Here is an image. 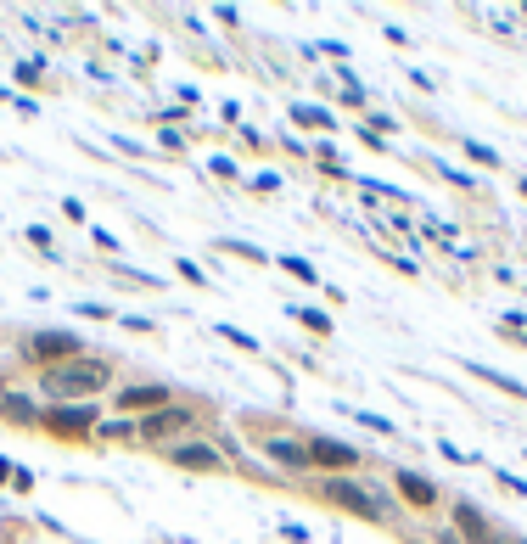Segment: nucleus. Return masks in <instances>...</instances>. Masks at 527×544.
I'll list each match as a JSON object with an SVG mask.
<instances>
[{
	"label": "nucleus",
	"instance_id": "nucleus-14",
	"mask_svg": "<svg viewBox=\"0 0 527 544\" xmlns=\"http://www.w3.org/2000/svg\"><path fill=\"white\" fill-rule=\"evenodd\" d=\"M101 438H141V421H107V427H96Z\"/></svg>",
	"mask_w": 527,
	"mask_h": 544
},
{
	"label": "nucleus",
	"instance_id": "nucleus-18",
	"mask_svg": "<svg viewBox=\"0 0 527 544\" xmlns=\"http://www.w3.org/2000/svg\"><path fill=\"white\" fill-rule=\"evenodd\" d=\"M17 85H40V62H23L17 68Z\"/></svg>",
	"mask_w": 527,
	"mask_h": 544
},
{
	"label": "nucleus",
	"instance_id": "nucleus-19",
	"mask_svg": "<svg viewBox=\"0 0 527 544\" xmlns=\"http://www.w3.org/2000/svg\"><path fill=\"white\" fill-rule=\"evenodd\" d=\"M488 544H527V539H516V533H499V528H494V533H488Z\"/></svg>",
	"mask_w": 527,
	"mask_h": 544
},
{
	"label": "nucleus",
	"instance_id": "nucleus-8",
	"mask_svg": "<svg viewBox=\"0 0 527 544\" xmlns=\"http://www.w3.org/2000/svg\"><path fill=\"white\" fill-rule=\"evenodd\" d=\"M169 404V387H157V382H141V387H118V410H163Z\"/></svg>",
	"mask_w": 527,
	"mask_h": 544
},
{
	"label": "nucleus",
	"instance_id": "nucleus-2",
	"mask_svg": "<svg viewBox=\"0 0 527 544\" xmlns=\"http://www.w3.org/2000/svg\"><path fill=\"white\" fill-rule=\"evenodd\" d=\"M320 494H326L337 511H354V516H365V522H387V516H393V505H387L376 488L354 483V477H326V483H320Z\"/></svg>",
	"mask_w": 527,
	"mask_h": 544
},
{
	"label": "nucleus",
	"instance_id": "nucleus-20",
	"mask_svg": "<svg viewBox=\"0 0 527 544\" xmlns=\"http://www.w3.org/2000/svg\"><path fill=\"white\" fill-rule=\"evenodd\" d=\"M443 544H460V539H443Z\"/></svg>",
	"mask_w": 527,
	"mask_h": 544
},
{
	"label": "nucleus",
	"instance_id": "nucleus-6",
	"mask_svg": "<svg viewBox=\"0 0 527 544\" xmlns=\"http://www.w3.org/2000/svg\"><path fill=\"white\" fill-rule=\"evenodd\" d=\"M303 455H309V466H320V472H354L359 466V455L348 444H337V438H309Z\"/></svg>",
	"mask_w": 527,
	"mask_h": 544
},
{
	"label": "nucleus",
	"instance_id": "nucleus-13",
	"mask_svg": "<svg viewBox=\"0 0 527 544\" xmlns=\"http://www.w3.org/2000/svg\"><path fill=\"white\" fill-rule=\"evenodd\" d=\"M292 124H303V129H331V113H320V107H292Z\"/></svg>",
	"mask_w": 527,
	"mask_h": 544
},
{
	"label": "nucleus",
	"instance_id": "nucleus-11",
	"mask_svg": "<svg viewBox=\"0 0 527 544\" xmlns=\"http://www.w3.org/2000/svg\"><path fill=\"white\" fill-rule=\"evenodd\" d=\"M0 416L23 421V427H40V404H29L23 393H0Z\"/></svg>",
	"mask_w": 527,
	"mask_h": 544
},
{
	"label": "nucleus",
	"instance_id": "nucleus-17",
	"mask_svg": "<svg viewBox=\"0 0 527 544\" xmlns=\"http://www.w3.org/2000/svg\"><path fill=\"white\" fill-rule=\"evenodd\" d=\"M219 337H225V343H236V348H258L253 337H247V331H236V326H219Z\"/></svg>",
	"mask_w": 527,
	"mask_h": 544
},
{
	"label": "nucleus",
	"instance_id": "nucleus-5",
	"mask_svg": "<svg viewBox=\"0 0 527 544\" xmlns=\"http://www.w3.org/2000/svg\"><path fill=\"white\" fill-rule=\"evenodd\" d=\"M191 427H197V416H191L186 404H163V410H152V416L141 421V438L169 449V444H180V432H191Z\"/></svg>",
	"mask_w": 527,
	"mask_h": 544
},
{
	"label": "nucleus",
	"instance_id": "nucleus-1",
	"mask_svg": "<svg viewBox=\"0 0 527 544\" xmlns=\"http://www.w3.org/2000/svg\"><path fill=\"white\" fill-rule=\"evenodd\" d=\"M113 387V359L101 354H79V359H62L51 371H40V393L45 399H68V404H90L96 393Z\"/></svg>",
	"mask_w": 527,
	"mask_h": 544
},
{
	"label": "nucleus",
	"instance_id": "nucleus-12",
	"mask_svg": "<svg viewBox=\"0 0 527 544\" xmlns=\"http://www.w3.org/2000/svg\"><path fill=\"white\" fill-rule=\"evenodd\" d=\"M264 455H270V460H281V466H292V472H309V455H303V444L270 438V444H264Z\"/></svg>",
	"mask_w": 527,
	"mask_h": 544
},
{
	"label": "nucleus",
	"instance_id": "nucleus-3",
	"mask_svg": "<svg viewBox=\"0 0 527 544\" xmlns=\"http://www.w3.org/2000/svg\"><path fill=\"white\" fill-rule=\"evenodd\" d=\"M79 354H85V348H79L73 331H34L29 343H23V359L40 365V371H51V365H62V359H79Z\"/></svg>",
	"mask_w": 527,
	"mask_h": 544
},
{
	"label": "nucleus",
	"instance_id": "nucleus-9",
	"mask_svg": "<svg viewBox=\"0 0 527 544\" xmlns=\"http://www.w3.org/2000/svg\"><path fill=\"white\" fill-rule=\"evenodd\" d=\"M455 522H460V533H466L471 544H488V533H494V516H483L471 500H460V505H455Z\"/></svg>",
	"mask_w": 527,
	"mask_h": 544
},
{
	"label": "nucleus",
	"instance_id": "nucleus-7",
	"mask_svg": "<svg viewBox=\"0 0 527 544\" xmlns=\"http://www.w3.org/2000/svg\"><path fill=\"white\" fill-rule=\"evenodd\" d=\"M163 455H169V466H180V472H225V455L208 449V444H186V438H180V444H169Z\"/></svg>",
	"mask_w": 527,
	"mask_h": 544
},
{
	"label": "nucleus",
	"instance_id": "nucleus-4",
	"mask_svg": "<svg viewBox=\"0 0 527 544\" xmlns=\"http://www.w3.org/2000/svg\"><path fill=\"white\" fill-rule=\"evenodd\" d=\"M40 432L85 438V432H96V404H51V410H40Z\"/></svg>",
	"mask_w": 527,
	"mask_h": 544
},
{
	"label": "nucleus",
	"instance_id": "nucleus-15",
	"mask_svg": "<svg viewBox=\"0 0 527 544\" xmlns=\"http://www.w3.org/2000/svg\"><path fill=\"white\" fill-rule=\"evenodd\" d=\"M219 253H236V258H247V264H264V253L247 247V242H219Z\"/></svg>",
	"mask_w": 527,
	"mask_h": 544
},
{
	"label": "nucleus",
	"instance_id": "nucleus-16",
	"mask_svg": "<svg viewBox=\"0 0 527 544\" xmlns=\"http://www.w3.org/2000/svg\"><path fill=\"white\" fill-rule=\"evenodd\" d=\"M281 264H286V270H292V275H298V281H309V287H314V281H320V275H314V264H303V258H281Z\"/></svg>",
	"mask_w": 527,
	"mask_h": 544
},
{
	"label": "nucleus",
	"instance_id": "nucleus-10",
	"mask_svg": "<svg viewBox=\"0 0 527 544\" xmlns=\"http://www.w3.org/2000/svg\"><path fill=\"white\" fill-rule=\"evenodd\" d=\"M393 483H399V494L410 505H438V488H432L421 472H393Z\"/></svg>",
	"mask_w": 527,
	"mask_h": 544
}]
</instances>
